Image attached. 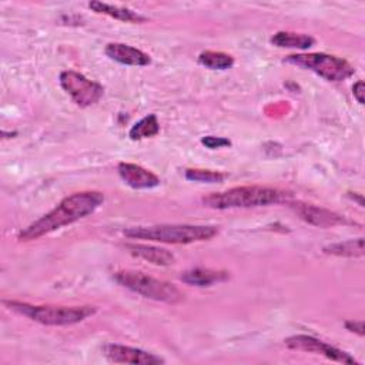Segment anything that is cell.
<instances>
[{
	"label": "cell",
	"mask_w": 365,
	"mask_h": 365,
	"mask_svg": "<svg viewBox=\"0 0 365 365\" xmlns=\"http://www.w3.org/2000/svg\"><path fill=\"white\" fill-rule=\"evenodd\" d=\"M271 43L277 47H287V48H301L305 50L311 47L315 40L308 34L292 33V31H278L271 37Z\"/></svg>",
	"instance_id": "cell-16"
},
{
	"label": "cell",
	"mask_w": 365,
	"mask_h": 365,
	"mask_svg": "<svg viewBox=\"0 0 365 365\" xmlns=\"http://www.w3.org/2000/svg\"><path fill=\"white\" fill-rule=\"evenodd\" d=\"M4 305H7L11 311L29 317L36 322L51 327L74 325L97 312V308L91 305H30L16 301H4Z\"/></svg>",
	"instance_id": "cell-4"
},
{
	"label": "cell",
	"mask_w": 365,
	"mask_h": 365,
	"mask_svg": "<svg viewBox=\"0 0 365 365\" xmlns=\"http://www.w3.org/2000/svg\"><path fill=\"white\" fill-rule=\"evenodd\" d=\"M345 328L351 332H355L358 335H364V322L362 321H346Z\"/></svg>",
	"instance_id": "cell-23"
},
{
	"label": "cell",
	"mask_w": 365,
	"mask_h": 365,
	"mask_svg": "<svg viewBox=\"0 0 365 365\" xmlns=\"http://www.w3.org/2000/svg\"><path fill=\"white\" fill-rule=\"evenodd\" d=\"M198 63L210 70H227L234 66V57L222 51H202L198 56Z\"/></svg>",
	"instance_id": "cell-19"
},
{
	"label": "cell",
	"mask_w": 365,
	"mask_h": 365,
	"mask_svg": "<svg viewBox=\"0 0 365 365\" xmlns=\"http://www.w3.org/2000/svg\"><path fill=\"white\" fill-rule=\"evenodd\" d=\"M184 175L190 181L195 182H220L222 181L227 175L220 171H212V170H201V168H187L184 171Z\"/></svg>",
	"instance_id": "cell-20"
},
{
	"label": "cell",
	"mask_w": 365,
	"mask_h": 365,
	"mask_svg": "<svg viewBox=\"0 0 365 365\" xmlns=\"http://www.w3.org/2000/svg\"><path fill=\"white\" fill-rule=\"evenodd\" d=\"M60 84L73 98V101L80 107H90L96 104L104 93L101 84L73 70H66L60 74Z\"/></svg>",
	"instance_id": "cell-7"
},
{
	"label": "cell",
	"mask_w": 365,
	"mask_h": 365,
	"mask_svg": "<svg viewBox=\"0 0 365 365\" xmlns=\"http://www.w3.org/2000/svg\"><path fill=\"white\" fill-rule=\"evenodd\" d=\"M113 278L121 287L138 295H143L144 298H150L165 304H177L184 299V294L174 284L157 279L141 271L121 269L114 272Z\"/></svg>",
	"instance_id": "cell-5"
},
{
	"label": "cell",
	"mask_w": 365,
	"mask_h": 365,
	"mask_svg": "<svg viewBox=\"0 0 365 365\" xmlns=\"http://www.w3.org/2000/svg\"><path fill=\"white\" fill-rule=\"evenodd\" d=\"M88 7L98 13V14H106L108 17H113L115 20L120 21H125V23H143L145 21V17L141 16L140 13L127 9V7H121V6H113L108 3H103V1H90Z\"/></svg>",
	"instance_id": "cell-15"
},
{
	"label": "cell",
	"mask_w": 365,
	"mask_h": 365,
	"mask_svg": "<svg viewBox=\"0 0 365 365\" xmlns=\"http://www.w3.org/2000/svg\"><path fill=\"white\" fill-rule=\"evenodd\" d=\"M284 192L271 187L261 185H244L234 187L220 192H211L202 197L204 205L214 210L230 208H250L277 204L284 200Z\"/></svg>",
	"instance_id": "cell-3"
},
{
	"label": "cell",
	"mask_w": 365,
	"mask_h": 365,
	"mask_svg": "<svg viewBox=\"0 0 365 365\" xmlns=\"http://www.w3.org/2000/svg\"><path fill=\"white\" fill-rule=\"evenodd\" d=\"M158 131H160V123L157 120V115L148 114L131 127L128 137L131 140H143V138H150L157 135Z\"/></svg>",
	"instance_id": "cell-18"
},
{
	"label": "cell",
	"mask_w": 365,
	"mask_h": 365,
	"mask_svg": "<svg viewBox=\"0 0 365 365\" xmlns=\"http://www.w3.org/2000/svg\"><path fill=\"white\" fill-rule=\"evenodd\" d=\"M285 345L289 349H297V351H304L309 354H318L325 356L327 359L335 361V362H342V364H349V365H356L358 362L355 361L354 356H351L348 352L332 346L324 341H319L318 338L309 336V335H294L287 338Z\"/></svg>",
	"instance_id": "cell-8"
},
{
	"label": "cell",
	"mask_w": 365,
	"mask_h": 365,
	"mask_svg": "<svg viewBox=\"0 0 365 365\" xmlns=\"http://www.w3.org/2000/svg\"><path fill=\"white\" fill-rule=\"evenodd\" d=\"M181 281L188 285L195 287H210L215 282H222L230 278V274L227 271H218V269H210V268H191L181 274Z\"/></svg>",
	"instance_id": "cell-14"
},
{
	"label": "cell",
	"mask_w": 365,
	"mask_h": 365,
	"mask_svg": "<svg viewBox=\"0 0 365 365\" xmlns=\"http://www.w3.org/2000/svg\"><path fill=\"white\" fill-rule=\"evenodd\" d=\"M128 238L148 240L164 244H192L211 240L218 234V230L211 225L191 224H161L150 227H133L123 231Z\"/></svg>",
	"instance_id": "cell-2"
},
{
	"label": "cell",
	"mask_w": 365,
	"mask_h": 365,
	"mask_svg": "<svg viewBox=\"0 0 365 365\" xmlns=\"http://www.w3.org/2000/svg\"><path fill=\"white\" fill-rule=\"evenodd\" d=\"M201 144L205 145L210 150H215V148H221V147H227L231 145V141L228 138L224 137H215V135H205L201 138Z\"/></svg>",
	"instance_id": "cell-21"
},
{
	"label": "cell",
	"mask_w": 365,
	"mask_h": 365,
	"mask_svg": "<svg viewBox=\"0 0 365 365\" xmlns=\"http://www.w3.org/2000/svg\"><path fill=\"white\" fill-rule=\"evenodd\" d=\"M104 355L108 361L115 362V364H134V365H155V364H164V359L127 345H120V344H107L104 348Z\"/></svg>",
	"instance_id": "cell-9"
},
{
	"label": "cell",
	"mask_w": 365,
	"mask_h": 365,
	"mask_svg": "<svg viewBox=\"0 0 365 365\" xmlns=\"http://www.w3.org/2000/svg\"><path fill=\"white\" fill-rule=\"evenodd\" d=\"M125 248L128 252L137 258H141L144 261H148L154 265L167 267L174 264L175 257L173 252L155 247V245H147V244H125Z\"/></svg>",
	"instance_id": "cell-13"
},
{
	"label": "cell",
	"mask_w": 365,
	"mask_h": 365,
	"mask_svg": "<svg viewBox=\"0 0 365 365\" xmlns=\"http://www.w3.org/2000/svg\"><path fill=\"white\" fill-rule=\"evenodd\" d=\"M352 93H354V97L356 98V101L359 104H364V93H365V86H364V81L359 80L354 84L352 87Z\"/></svg>",
	"instance_id": "cell-22"
},
{
	"label": "cell",
	"mask_w": 365,
	"mask_h": 365,
	"mask_svg": "<svg viewBox=\"0 0 365 365\" xmlns=\"http://www.w3.org/2000/svg\"><path fill=\"white\" fill-rule=\"evenodd\" d=\"M120 178L130 187L137 190H145V188H154L160 184V178L145 170L141 165L131 164V163H120L117 167Z\"/></svg>",
	"instance_id": "cell-11"
},
{
	"label": "cell",
	"mask_w": 365,
	"mask_h": 365,
	"mask_svg": "<svg viewBox=\"0 0 365 365\" xmlns=\"http://www.w3.org/2000/svg\"><path fill=\"white\" fill-rule=\"evenodd\" d=\"M104 202L100 191H80L61 200L50 212L36 220L17 235L19 241H33L61 227L70 225L93 214Z\"/></svg>",
	"instance_id": "cell-1"
},
{
	"label": "cell",
	"mask_w": 365,
	"mask_h": 365,
	"mask_svg": "<svg viewBox=\"0 0 365 365\" xmlns=\"http://www.w3.org/2000/svg\"><path fill=\"white\" fill-rule=\"evenodd\" d=\"M325 254L336 255V257H362L364 255V238L348 240L336 244H331L324 247Z\"/></svg>",
	"instance_id": "cell-17"
},
{
	"label": "cell",
	"mask_w": 365,
	"mask_h": 365,
	"mask_svg": "<svg viewBox=\"0 0 365 365\" xmlns=\"http://www.w3.org/2000/svg\"><path fill=\"white\" fill-rule=\"evenodd\" d=\"M292 208L295 210V212L308 224L321 227V228H328V227H335V225H341V224H346L348 221L345 220V217L332 212L327 208L318 207V205H312V204H302V202H295L292 204Z\"/></svg>",
	"instance_id": "cell-10"
},
{
	"label": "cell",
	"mask_w": 365,
	"mask_h": 365,
	"mask_svg": "<svg viewBox=\"0 0 365 365\" xmlns=\"http://www.w3.org/2000/svg\"><path fill=\"white\" fill-rule=\"evenodd\" d=\"M285 61L311 70L328 81H342L351 77L355 71L346 60L325 53L291 54Z\"/></svg>",
	"instance_id": "cell-6"
},
{
	"label": "cell",
	"mask_w": 365,
	"mask_h": 365,
	"mask_svg": "<svg viewBox=\"0 0 365 365\" xmlns=\"http://www.w3.org/2000/svg\"><path fill=\"white\" fill-rule=\"evenodd\" d=\"M104 51L111 60L125 66H148L151 63L148 54L123 43H110Z\"/></svg>",
	"instance_id": "cell-12"
}]
</instances>
